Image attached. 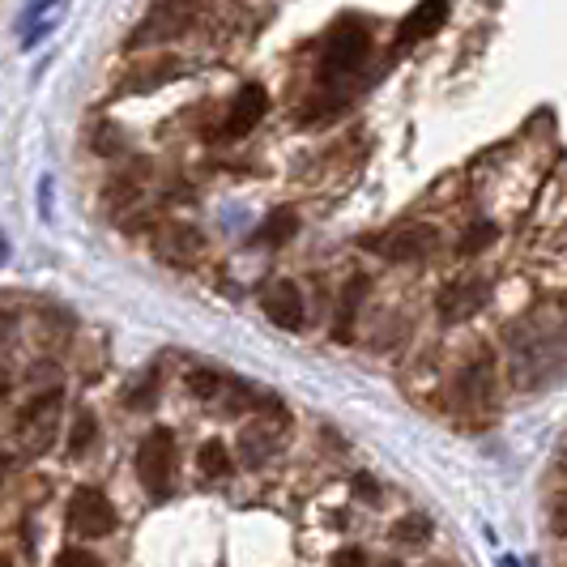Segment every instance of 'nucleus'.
<instances>
[{"instance_id": "nucleus-17", "label": "nucleus", "mask_w": 567, "mask_h": 567, "mask_svg": "<svg viewBox=\"0 0 567 567\" xmlns=\"http://www.w3.org/2000/svg\"><path fill=\"white\" fill-rule=\"evenodd\" d=\"M56 567H99V559H94L90 550H78V546H69V550H60Z\"/></svg>"}, {"instance_id": "nucleus-1", "label": "nucleus", "mask_w": 567, "mask_h": 567, "mask_svg": "<svg viewBox=\"0 0 567 567\" xmlns=\"http://www.w3.org/2000/svg\"><path fill=\"white\" fill-rule=\"evenodd\" d=\"M137 478L154 499H167L171 478H175V435L167 426L150 431L142 444H137Z\"/></svg>"}, {"instance_id": "nucleus-8", "label": "nucleus", "mask_w": 567, "mask_h": 567, "mask_svg": "<svg viewBox=\"0 0 567 567\" xmlns=\"http://www.w3.org/2000/svg\"><path fill=\"white\" fill-rule=\"evenodd\" d=\"M486 299V286L474 282V278H465V282H453L444 295H440V320H449V324H456V320H465V316H474L478 308H483Z\"/></svg>"}, {"instance_id": "nucleus-2", "label": "nucleus", "mask_w": 567, "mask_h": 567, "mask_svg": "<svg viewBox=\"0 0 567 567\" xmlns=\"http://www.w3.org/2000/svg\"><path fill=\"white\" fill-rule=\"evenodd\" d=\"M371 48V30H363L359 22H341L329 43H324V56H320V82H338L346 73H354Z\"/></svg>"}, {"instance_id": "nucleus-15", "label": "nucleus", "mask_w": 567, "mask_h": 567, "mask_svg": "<svg viewBox=\"0 0 567 567\" xmlns=\"http://www.w3.org/2000/svg\"><path fill=\"white\" fill-rule=\"evenodd\" d=\"M486 244H495V227H491V223H478V227L465 230V239H461V252L474 256V252H483Z\"/></svg>"}, {"instance_id": "nucleus-10", "label": "nucleus", "mask_w": 567, "mask_h": 567, "mask_svg": "<svg viewBox=\"0 0 567 567\" xmlns=\"http://www.w3.org/2000/svg\"><path fill=\"white\" fill-rule=\"evenodd\" d=\"M295 230H299V214H295V209H274V214L260 223L256 239H260V244H269V248H282Z\"/></svg>"}, {"instance_id": "nucleus-20", "label": "nucleus", "mask_w": 567, "mask_h": 567, "mask_svg": "<svg viewBox=\"0 0 567 567\" xmlns=\"http://www.w3.org/2000/svg\"><path fill=\"white\" fill-rule=\"evenodd\" d=\"M354 486H359V495H371V499H375V483H368V478H359Z\"/></svg>"}, {"instance_id": "nucleus-9", "label": "nucleus", "mask_w": 567, "mask_h": 567, "mask_svg": "<svg viewBox=\"0 0 567 567\" xmlns=\"http://www.w3.org/2000/svg\"><path fill=\"white\" fill-rule=\"evenodd\" d=\"M56 410H60V393H43V398L30 401V410L22 414V435H39V449H48V440H52V423H56Z\"/></svg>"}, {"instance_id": "nucleus-19", "label": "nucleus", "mask_w": 567, "mask_h": 567, "mask_svg": "<svg viewBox=\"0 0 567 567\" xmlns=\"http://www.w3.org/2000/svg\"><path fill=\"white\" fill-rule=\"evenodd\" d=\"M555 529H559V534L567 538V495L559 499V504H555Z\"/></svg>"}, {"instance_id": "nucleus-16", "label": "nucleus", "mask_w": 567, "mask_h": 567, "mask_svg": "<svg viewBox=\"0 0 567 567\" xmlns=\"http://www.w3.org/2000/svg\"><path fill=\"white\" fill-rule=\"evenodd\" d=\"M188 389H193L197 398H218V393H223V375H218V371H193V375H188Z\"/></svg>"}, {"instance_id": "nucleus-6", "label": "nucleus", "mask_w": 567, "mask_h": 567, "mask_svg": "<svg viewBox=\"0 0 567 567\" xmlns=\"http://www.w3.org/2000/svg\"><path fill=\"white\" fill-rule=\"evenodd\" d=\"M265 112H269V94H265V85H244L239 94H235V103H230L227 112V124H223V137H248L256 124L265 120Z\"/></svg>"}, {"instance_id": "nucleus-11", "label": "nucleus", "mask_w": 567, "mask_h": 567, "mask_svg": "<svg viewBox=\"0 0 567 567\" xmlns=\"http://www.w3.org/2000/svg\"><path fill=\"white\" fill-rule=\"evenodd\" d=\"M197 470L205 478H227L230 474V453L223 440H205L197 453Z\"/></svg>"}, {"instance_id": "nucleus-21", "label": "nucleus", "mask_w": 567, "mask_h": 567, "mask_svg": "<svg viewBox=\"0 0 567 567\" xmlns=\"http://www.w3.org/2000/svg\"><path fill=\"white\" fill-rule=\"evenodd\" d=\"M380 567H401V564H393V559H389V564H380Z\"/></svg>"}, {"instance_id": "nucleus-13", "label": "nucleus", "mask_w": 567, "mask_h": 567, "mask_svg": "<svg viewBox=\"0 0 567 567\" xmlns=\"http://www.w3.org/2000/svg\"><path fill=\"white\" fill-rule=\"evenodd\" d=\"M363 290H368V278H350V286H346V299H341V320H338V329H333L341 341H350V329H354V312H359Z\"/></svg>"}, {"instance_id": "nucleus-5", "label": "nucleus", "mask_w": 567, "mask_h": 567, "mask_svg": "<svg viewBox=\"0 0 567 567\" xmlns=\"http://www.w3.org/2000/svg\"><path fill=\"white\" fill-rule=\"evenodd\" d=\"M260 308H265V316H269L278 329H286V333H299L303 320H308V312H303V295H299V286L295 282H274L265 295H260Z\"/></svg>"}, {"instance_id": "nucleus-12", "label": "nucleus", "mask_w": 567, "mask_h": 567, "mask_svg": "<svg viewBox=\"0 0 567 567\" xmlns=\"http://www.w3.org/2000/svg\"><path fill=\"white\" fill-rule=\"evenodd\" d=\"M94 440H99V419H94L90 410H82V414L73 419V426H69V453H73V456H85Z\"/></svg>"}, {"instance_id": "nucleus-14", "label": "nucleus", "mask_w": 567, "mask_h": 567, "mask_svg": "<svg viewBox=\"0 0 567 567\" xmlns=\"http://www.w3.org/2000/svg\"><path fill=\"white\" fill-rule=\"evenodd\" d=\"M393 538L405 542V546H423L431 538V520L426 516H405L398 529H393Z\"/></svg>"}, {"instance_id": "nucleus-7", "label": "nucleus", "mask_w": 567, "mask_h": 567, "mask_svg": "<svg viewBox=\"0 0 567 567\" xmlns=\"http://www.w3.org/2000/svg\"><path fill=\"white\" fill-rule=\"evenodd\" d=\"M449 9H453V0H419V4L405 13V22H401L398 43H401V48H410V43H423V39H431L435 30L449 22Z\"/></svg>"}, {"instance_id": "nucleus-18", "label": "nucleus", "mask_w": 567, "mask_h": 567, "mask_svg": "<svg viewBox=\"0 0 567 567\" xmlns=\"http://www.w3.org/2000/svg\"><path fill=\"white\" fill-rule=\"evenodd\" d=\"M329 567H368V559H363V550L346 546V550H338V555H333V564H329Z\"/></svg>"}, {"instance_id": "nucleus-3", "label": "nucleus", "mask_w": 567, "mask_h": 567, "mask_svg": "<svg viewBox=\"0 0 567 567\" xmlns=\"http://www.w3.org/2000/svg\"><path fill=\"white\" fill-rule=\"evenodd\" d=\"M69 529H73L78 538H107L115 529L112 499H107L103 491H94V486L73 491V499H69Z\"/></svg>"}, {"instance_id": "nucleus-4", "label": "nucleus", "mask_w": 567, "mask_h": 567, "mask_svg": "<svg viewBox=\"0 0 567 567\" xmlns=\"http://www.w3.org/2000/svg\"><path fill=\"white\" fill-rule=\"evenodd\" d=\"M363 248L389 256V260H423L431 248H435V230L431 227H401V230H384V235H368Z\"/></svg>"}]
</instances>
